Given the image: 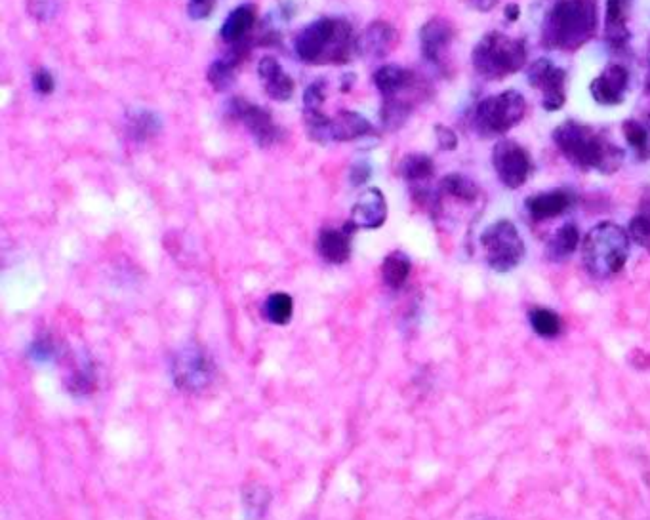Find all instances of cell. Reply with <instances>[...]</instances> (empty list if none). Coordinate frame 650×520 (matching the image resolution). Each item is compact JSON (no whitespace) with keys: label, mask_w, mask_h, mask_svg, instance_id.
Returning a JSON list of instances; mask_svg holds the SVG:
<instances>
[{"label":"cell","mask_w":650,"mask_h":520,"mask_svg":"<svg viewBox=\"0 0 650 520\" xmlns=\"http://www.w3.org/2000/svg\"><path fill=\"white\" fill-rule=\"evenodd\" d=\"M374 86L384 96V100H387L418 90V80L412 71H408L401 65L389 63L374 73Z\"/></svg>","instance_id":"cell-18"},{"label":"cell","mask_w":650,"mask_h":520,"mask_svg":"<svg viewBox=\"0 0 650 520\" xmlns=\"http://www.w3.org/2000/svg\"><path fill=\"white\" fill-rule=\"evenodd\" d=\"M412 92H416V90H412ZM407 94H410V92H407ZM414 105H416L414 100L408 98L405 94L384 100L380 117H382L386 130H399L407 122L408 117L412 115Z\"/></svg>","instance_id":"cell-25"},{"label":"cell","mask_w":650,"mask_h":520,"mask_svg":"<svg viewBox=\"0 0 650 520\" xmlns=\"http://www.w3.org/2000/svg\"><path fill=\"white\" fill-rule=\"evenodd\" d=\"M553 143L559 153L582 172H599L610 176L622 168L626 159L622 147L612 143L595 128L576 120L559 124L553 130Z\"/></svg>","instance_id":"cell-1"},{"label":"cell","mask_w":650,"mask_h":520,"mask_svg":"<svg viewBox=\"0 0 650 520\" xmlns=\"http://www.w3.org/2000/svg\"><path fill=\"white\" fill-rule=\"evenodd\" d=\"M435 138L437 143L443 151H454L458 147V136L452 128H448L445 124H437L435 126Z\"/></svg>","instance_id":"cell-37"},{"label":"cell","mask_w":650,"mask_h":520,"mask_svg":"<svg viewBox=\"0 0 650 520\" xmlns=\"http://www.w3.org/2000/svg\"><path fill=\"white\" fill-rule=\"evenodd\" d=\"M229 113L231 117L243 122L260 147H269L281 138V130L277 128L269 111H265L264 107H258L243 98H235L229 101Z\"/></svg>","instance_id":"cell-11"},{"label":"cell","mask_w":650,"mask_h":520,"mask_svg":"<svg viewBox=\"0 0 650 520\" xmlns=\"http://www.w3.org/2000/svg\"><path fill=\"white\" fill-rule=\"evenodd\" d=\"M599 27L597 0H553L542 20V44L549 50L576 52Z\"/></svg>","instance_id":"cell-2"},{"label":"cell","mask_w":650,"mask_h":520,"mask_svg":"<svg viewBox=\"0 0 650 520\" xmlns=\"http://www.w3.org/2000/svg\"><path fill=\"white\" fill-rule=\"evenodd\" d=\"M633 0H607L605 6V40L612 50L622 52L628 48L631 31L628 27Z\"/></svg>","instance_id":"cell-15"},{"label":"cell","mask_w":650,"mask_h":520,"mask_svg":"<svg viewBox=\"0 0 650 520\" xmlns=\"http://www.w3.org/2000/svg\"><path fill=\"white\" fill-rule=\"evenodd\" d=\"M265 94L273 101H288L294 94V80L290 79L285 73H277L275 77L265 80Z\"/></svg>","instance_id":"cell-32"},{"label":"cell","mask_w":650,"mask_h":520,"mask_svg":"<svg viewBox=\"0 0 650 520\" xmlns=\"http://www.w3.org/2000/svg\"><path fill=\"white\" fill-rule=\"evenodd\" d=\"M645 88H647V92L650 94V54H649V77H647V84H645Z\"/></svg>","instance_id":"cell-44"},{"label":"cell","mask_w":650,"mask_h":520,"mask_svg":"<svg viewBox=\"0 0 650 520\" xmlns=\"http://www.w3.org/2000/svg\"><path fill=\"white\" fill-rule=\"evenodd\" d=\"M468 4L471 6V8H473V10L487 14V12H490V10H494V8H496L498 0H468Z\"/></svg>","instance_id":"cell-42"},{"label":"cell","mask_w":650,"mask_h":520,"mask_svg":"<svg viewBox=\"0 0 650 520\" xmlns=\"http://www.w3.org/2000/svg\"><path fill=\"white\" fill-rule=\"evenodd\" d=\"M412 271V263L405 252H391L382 265V277L389 288L399 290L405 286Z\"/></svg>","instance_id":"cell-28"},{"label":"cell","mask_w":650,"mask_h":520,"mask_svg":"<svg viewBox=\"0 0 650 520\" xmlns=\"http://www.w3.org/2000/svg\"><path fill=\"white\" fill-rule=\"evenodd\" d=\"M576 204V195L569 189H551L525 200V208L534 221L553 220L569 212Z\"/></svg>","instance_id":"cell-16"},{"label":"cell","mask_w":650,"mask_h":520,"mask_svg":"<svg viewBox=\"0 0 650 520\" xmlns=\"http://www.w3.org/2000/svg\"><path fill=\"white\" fill-rule=\"evenodd\" d=\"M530 86L542 92V107L555 113L567 103V71L549 58L534 61L527 71Z\"/></svg>","instance_id":"cell-10"},{"label":"cell","mask_w":650,"mask_h":520,"mask_svg":"<svg viewBox=\"0 0 650 520\" xmlns=\"http://www.w3.org/2000/svg\"><path fill=\"white\" fill-rule=\"evenodd\" d=\"M387 220V200L376 187L365 189L351 208V223L355 229H378Z\"/></svg>","instance_id":"cell-14"},{"label":"cell","mask_w":650,"mask_h":520,"mask_svg":"<svg viewBox=\"0 0 650 520\" xmlns=\"http://www.w3.org/2000/svg\"><path fill=\"white\" fill-rule=\"evenodd\" d=\"M332 141H353L368 138L374 134V126L355 111H340L330 124Z\"/></svg>","instance_id":"cell-20"},{"label":"cell","mask_w":650,"mask_h":520,"mask_svg":"<svg viewBox=\"0 0 650 520\" xmlns=\"http://www.w3.org/2000/svg\"><path fill=\"white\" fill-rule=\"evenodd\" d=\"M454 39L452 23L443 18H433L420 29V48L427 63L441 67L445 54Z\"/></svg>","instance_id":"cell-13"},{"label":"cell","mask_w":650,"mask_h":520,"mask_svg":"<svg viewBox=\"0 0 650 520\" xmlns=\"http://www.w3.org/2000/svg\"><path fill=\"white\" fill-rule=\"evenodd\" d=\"M56 10H58V2L56 0H33V6H31V14L37 18V20L48 21L50 18L56 16Z\"/></svg>","instance_id":"cell-38"},{"label":"cell","mask_w":650,"mask_h":520,"mask_svg":"<svg viewBox=\"0 0 650 520\" xmlns=\"http://www.w3.org/2000/svg\"><path fill=\"white\" fill-rule=\"evenodd\" d=\"M254 23H256V6L254 4H241L239 8H235L227 16L220 35L229 44H239L248 37Z\"/></svg>","instance_id":"cell-21"},{"label":"cell","mask_w":650,"mask_h":520,"mask_svg":"<svg viewBox=\"0 0 650 520\" xmlns=\"http://www.w3.org/2000/svg\"><path fill=\"white\" fill-rule=\"evenodd\" d=\"M622 134L628 141L631 149L635 151L637 159L647 160L650 157V134L649 128L639 120L628 119L622 124Z\"/></svg>","instance_id":"cell-30"},{"label":"cell","mask_w":650,"mask_h":520,"mask_svg":"<svg viewBox=\"0 0 650 520\" xmlns=\"http://www.w3.org/2000/svg\"><path fill=\"white\" fill-rule=\"evenodd\" d=\"M630 246V233L624 227L612 221L597 223L582 240V260L586 271L599 280L618 275L630 258Z\"/></svg>","instance_id":"cell-4"},{"label":"cell","mask_w":650,"mask_h":520,"mask_svg":"<svg viewBox=\"0 0 650 520\" xmlns=\"http://www.w3.org/2000/svg\"><path fill=\"white\" fill-rule=\"evenodd\" d=\"M630 239L650 254V212L635 214L628 225Z\"/></svg>","instance_id":"cell-33"},{"label":"cell","mask_w":650,"mask_h":520,"mask_svg":"<svg viewBox=\"0 0 650 520\" xmlns=\"http://www.w3.org/2000/svg\"><path fill=\"white\" fill-rule=\"evenodd\" d=\"M530 326L540 338H557L563 332V320L546 307H534L529 313Z\"/></svg>","instance_id":"cell-29"},{"label":"cell","mask_w":650,"mask_h":520,"mask_svg":"<svg viewBox=\"0 0 650 520\" xmlns=\"http://www.w3.org/2000/svg\"><path fill=\"white\" fill-rule=\"evenodd\" d=\"M481 248L488 267L496 273H509L525 260L527 248L515 223L500 220L490 223L481 235Z\"/></svg>","instance_id":"cell-7"},{"label":"cell","mask_w":650,"mask_h":520,"mask_svg":"<svg viewBox=\"0 0 650 520\" xmlns=\"http://www.w3.org/2000/svg\"><path fill=\"white\" fill-rule=\"evenodd\" d=\"M214 8H216V0H189L187 16L195 21L206 20Z\"/></svg>","instance_id":"cell-35"},{"label":"cell","mask_w":650,"mask_h":520,"mask_svg":"<svg viewBox=\"0 0 650 520\" xmlns=\"http://www.w3.org/2000/svg\"><path fill=\"white\" fill-rule=\"evenodd\" d=\"M441 195H448L450 199L460 200L464 204H473L481 199V189L477 183L464 176V174H448L439 183Z\"/></svg>","instance_id":"cell-23"},{"label":"cell","mask_w":650,"mask_h":520,"mask_svg":"<svg viewBox=\"0 0 650 520\" xmlns=\"http://www.w3.org/2000/svg\"><path fill=\"white\" fill-rule=\"evenodd\" d=\"M214 376V362L197 345L183 347L172 360V378L183 391L199 393L214 381Z\"/></svg>","instance_id":"cell-8"},{"label":"cell","mask_w":650,"mask_h":520,"mask_svg":"<svg viewBox=\"0 0 650 520\" xmlns=\"http://www.w3.org/2000/svg\"><path fill=\"white\" fill-rule=\"evenodd\" d=\"M241 63V56L239 54H231L227 58H222V60H216L210 67H208V73H206V79L210 82V86L218 92H224V90H229L235 80H237V67Z\"/></svg>","instance_id":"cell-26"},{"label":"cell","mask_w":650,"mask_h":520,"mask_svg":"<svg viewBox=\"0 0 650 520\" xmlns=\"http://www.w3.org/2000/svg\"><path fill=\"white\" fill-rule=\"evenodd\" d=\"M128 136L134 141H147L155 138L163 130V122L159 115L145 111V109H136L128 115Z\"/></svg>","instance_id":"cell-24"},{"label":"cell","mask_w":650,"mask_h":520,"mask_svg":"<svg viewBox=\"0 0 650 520\" xmlns=\"http://www.w3.org/2000/svg\"><path fill=\"white\" fill-rule=\"evenodd\" d=\"M492 168L508 189H521L530 178V153L517 141L500 140L492 149Z\"/></svg>","instance_id":"cell-9"},{"label":"cell","mask_w":650,"mask_h":520,"mask_svg":"<svg viewBox=\"0 0 650 520\" xmlns=\"http://www.w3.org/2000/svg\"><path fill=\"white\" fill-rule=\"evenodd\" d=\"M630 90V71L620 63H610L599 77L591 80V98L599 105H622Z\"/></svg>","instance_id":"cell-12"},{"label":"cell","mask_w":650,"mask_h":520,"mask_svg":"<svg viewBox=\"0 0 650 520\" xmlns=\"http://www.w3.org/2000/svg\"><path fill=\"white\" fill-rule=\"evenodd\" d=\"M578 244H580V231H578L576 223H565L548 240L546 256L553 263H561V261L569 260L570 256L576 252Z\"/></svg>","instance_id":"cell-22"},{"label":"cell","mask_w":650,"mask_h":520,"mask_svg":"<svg viewBox=\"0 0 650 520\" xmlns=\"http://www.w3.org/2000/svg\"><path fill=\"white\" fill-rule=\"evenodd\" d=\"M504 16H506V20L511 21H517L519 20V16H521V8H519V4H515V2H511V4H508L506 6V12H504Z\"/></svg>","instance_id":"cell-43"},{"label":"cell","mask_w":650,"mask_h":520,"mask_svg":"<svg viewBox=\"0 0 650 520\" xmlns=\"http://www.w3.org/2000/svg\"><path fill=\"white\" fill-rule=\"evenodd\" d=\"M281 71H283L281 63L275 60V58H271V56H265L264 60L260 61V65H258V75H260V79L264 80V82L265 80L271 79V77H275Z\"/></svg>","instance_id":"cell-41"},{"label":"cell","mask_w":650,"mask_h":520,"mask_svg":"<svg viewBox=\"0 0 650 520\" xmlns=\"http://www.w3.org/2000/svg\"><path fill=\"white\" fill-rule=\"evenodd\" d=\"M29 355L33 360H50L54 357V343L50 340H35L29 347Z\"/></svg>","instance_id":"cell-39"},{"label":"cell","mask_w":650,"mask_h":520,"mask_svg":"<svg viewBox=\"0 0 650 520\" xmlns=\"http://www.w3.org/2000/svg\"><path fill=\"white\" fill-rule=\"evenodd\" d=\"M527 113V101L521 92L506 90L477 103L473 128L481 138H500L513 130Z\"/></svg>","instance_id":"cell-6"},{"label":"cell","mask_w":650,"mask_h":520,"mask_svg":"<svg viewBox=\"0 0 650 520\" xmlns=\"http://www.w3.org/2000/svg\"><path fill=\"white\" fill-rule=\"evenodd\" d=\"M265 319L269 320L271 324L277 326H285L294 315V300L285 294V292H277L271 294L264 305Z\"/></svg>","instance_id":"cell-31"},{"label":"cell","mask_w":650,"mask_h":520,"mask_svg":"<svg viewBox=\"0 0 650 520\" xmlns=\"http://www.w3.org/2000/svg\"><path fill=\"white\" fill-rule=\"evenodd\" d=\"M326 101V80L311 82L304 92V115L323 113Z\"/></svg>","instance_id":"cell-34"},{"label":"cell","mask_w":650,"mask_h":520,"mask_svg":"<svg viewBox=\"0 0 650 520\" xmlns=\"http://www.w3.org/2000/svg\"><path fill=\"white\" fill-rule=\"evenodd\" d=\"M527 44L500 31H490L473 48V69L485 80H504L527 65Z\"/></svg>","instance_id":"cell-5"},{"label":"cell","mask_w":650,"mask_h":520,"mask_svg":"<svg viewBox=\"0 0 650 520\" xmlns=\"http://www.w3.org/2000/svg\"><path fill=\"white\" fill-rule=\"evenodd\" d=\"M372 176V166L368 162H357L351 166V172H349V181L353 187H361L365 185L366 181L370 180Z\"/></svg>","instance_id":"cell-40"},{"label":"cell","mask_w":650,"mask_h":520,"mask_svg":"<svg viewBox=\"0 0 650 520\" xmlns=\"http://www.w3.org/2000/svg\"><path fill=\"white\" fill-rule=\"evenodd\" d=\"M33 86L35 92L41 96H50L56 88V80L52 77V73L48 69H39L33 73Z\"/></svg>","instance_id":"cell-36"},{"label":"cell","mask_w":650,"mask_h":520,"mask_svg":"<svg viewBox=\"0 0 650 520\" xmlns=\"http://www.w3.org/2000/svg\"><path fill=\"white\" fill-rule=\"evenodd\" d=\"M296 56L305 63H347L357 54V39L351 25L344 20L309 23L294 40Z\"/></svg>","instance_id":"cell-3"},{"label":"cell","mask_w":650,"mask_h":520,"mask_svg":"<svg viewBox=\"0 0 650 520\" xmlns=\"http://www.w3.org/2000/svg\"><path fill=\"white\" fill-rule=\"evenodd\" d=\"M397 46V31L386 21H374L357 37V56L382 60Z\"/></svg>","instance_id":"cell-17"},{"label":"cell","mask_w":650,"mask_h":520,"mask_svg":"<svg viewBox=\"0 0 650 520\" xmlns=\"http://www.w3.org/2000/svg\"><path fill=\"white\" fill-rule=\"evenodd\" d=\"M355 225L347 221L346 227L342 231L338 229H325L319 240H317V250L323 260L334 265L346 263L351 256V235L355 233Z\"/></svg>","instance_id":"cell-19"},{"label":"cell","mask_w":650,"mask_h":520,"mask_svg":"<svg viewBox=\"0 0 650 520\" xmlns=\"http://www.w3.org/2000/svg\"><path fill=\"white\" fill-rule=\"evenodd\" d=\"M401 176L412 185H424L435 176V164L431 157L422 153H412L401 160L399 164Z\"/></svg>","instance_id":"cell-27"}]
</instances>
